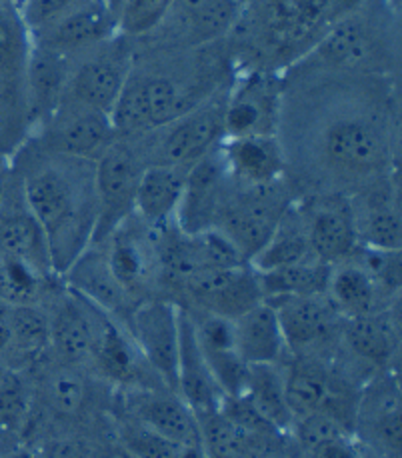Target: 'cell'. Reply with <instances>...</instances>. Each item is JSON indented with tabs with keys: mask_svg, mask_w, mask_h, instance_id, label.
<instances>
[{
	"mask_svg": "<svg viewBox=\"0 0 402 458\" xmlns=\"http://www.w3.org/2000/svg\"><path fill=\"white\" fill-rule=\"evenodd\" d=\"M387 76L316 69L282 72L277 137L324 182L366 189L390 176L398 148V92Z\"/></svg>",
	"mask_w": 402,
	"mask_h": 458,
	"instance_id": "obj_1",
	"label": "cell"
},
{
	"mask_svg": "<svg viewBox=\"0 0 402 458\" xmlns=\"http://www.w3.org/2000/svg\"><path fill=\"white\" fill-rule=\"evenodd\" d=\"M13 158L24 200L47 234L55 273L63 276L90 247L97 226L94 160L48 152L30 139Z\"/></svg>",
	"mask_w": 402,
	"mask_h": 458,
	"instance_id": "obj_2",
	"label": "cell"
},
{
	"mask_svg": "<svg viewBox=\"0 0 402 458\" xmlns=\"http://www.w3.org/2000/svg\"><path fill=\"white\" fill-rule=\"evenodd\" d=\"M361 0H246L227 37L241 69L285 72L319 45Z\"/></svg>",
	"mask_w": 402,
	"mask_h": 458,
	"instance_id": "obj_3",
	"label": "cell"
},
{
	"mask_svg": "<svg viewBox=\"0 0 402 458\" xmlns=\"http://www.w3.org/2000/svg\"><path fill=\"white\" fill-rule=\"evenodd\" d=\"M400 11L389 0H361L321 38L306 63L316 69L387 76L400 64Z\"/></svg>",
	"mask_w": 402,
	"mask_h": 458,
	"instance_id": "obj_4",
	"label": "cell"
},
{
	"mask_svg": "<svg viewBox=\"0 0 402 458\" xmlns=\"http://www.w3.org/2000/svg\"><path fill=\"white\" fill-rule=\"evenodd\" d=\"M30 37L21 14L0 0V155L13 158L30 139L32 124L27 98Z\"/></svg>",
	"mask_w": 402,
	"mask_h": 458,
	"instance_id": "obj_5",
	"label": "cell"
},
{
	"mask_svg": "<svg viewBox=\"0 0 402 458\" xmlns=\"http://www.w3.org/2000/svg\"><path fill=\"white\" fill-rule=\"evenodd\" d=\"M228 87L162 129L134 139L147 158V165L191 168L196 160L217 148L225 140V105Z\"/></svg>",
	"mask_w": 402,
	"mask_h": 458,
	"instance_id": "obj_6",
	"label": "cell"
},
{
	"mask_svg": "<svg viewBox=\"0 0 402 458\" xmlns=\"http://www.w3.org/2000/svg\"><path fill=\"white\" fill-rule=\"evenodd\" d=\"M147 168L139 142L118 137L94 160V186H97L98 216L92 244H102L118 226L134 216V200L142 171Z\"/></svg>",
	"mask_w": 402,
	"mask_h": 458,
	"instance_id": "obj_7",
	"label": "cell"
},
{
	"mask_svg": "<svg viewBox=\"0 0 402 458\" xmlns=\"http://www.w3.org/2000/svg\"><path fill=\"white\" fill-rule=\"evenodd\" d=\"M293 205L282 181L262 186L233 184L212 228L228 236L246 262L259 252L275 234L282 216Z\"/></svg>",
	"mask_w": 402,
	"mask_h": 458,
	"instance_id": "obj_8",
	"label": "cell"
},
{
	"mask_svg": "<svg viewBox=\"0 0 402 458\" xmlns=\"http://www.w3.org/2000/svg\"><path fill=\"white\" fill-rule=\"evenodd\" d=\"M136 58L134 40L116 35L105 45L74 58L63 103L113 116Z\"/></svg>",
	"mask_w": 402,
	"mask_h": 458,
	"instance_id": "obj_9",
	"label": "cell"
},
{
	"mask_svg": "<svg viewBox=\"0 0 402 458\" xmlns=\"http://www.w3.org/2000/svg\"><path fill=\"white\" fill-rule=\"evenodd\" d=\"M241 0H175L155 32L136 42L144 48L191 50L227 40L241 16ZM139 45V47H141Z\"/></svg>",
	"mask_w": 402,
	"mask_h": 458,
	"instance_id": "obj_10",
	"label": "cell"
},
{
	"mask_svg": "<svg viewBox=\"0 0 402 458\" xmlns=\"http://www.w3.org/2000/svg\"><path fill=\"white\" fill-rule=\"evenodd\" d=\"M282 72L235 71L227 92L225 139L270 137L278 132Z\"/></svg>",
	"mask_w": 402,
	"mask_h": 458,
	"instance_id": "obj_11",
	"label": "cell"
},
{
	"mask_svg": "<svg viewBox=\"0 0 402 458\" xmlns=\"http://www.w3.org/2000/svg\"><path fill=\"white\" fill-rule=\"evenodd\" d=\"M116 139L113 116L66 103L30 137L48 152L84 160H98Z\"/></svg>",
	"mask_w": 402,
	"mask_h": 458,
	"instance_id": "obj_12",
	"label": "cell"
},
{
	"mask_svg": "<svg viewBox=\"0 0 402 458\" xmlns=\"http://www.w3.org/2000/svg\"><path fill=\"white\" fill-rule=\"evenodd\" d=\"M131 336L162 385L176 394L181 309L158 299L136 304L131 312Z\"/></svg>",
	"mask_w": 402,
	"mask_h": 458,
	"instance_id": "obj_13",
	"label": "cell"
},
{
	"mask_svg": "<svg viewBox=\"0 0 402 458\" xmlns=\"http://www.w3.org/2000/svg\"><path fill=\"white\" fill-rule=\"evenodd\" d=\"M233 184L220 142L186 171L183 197L175 215L176 226L186 234L215 226Z\"/></svg>",
	"mask_w": 402,
	"mask_h": 458,
	"instance_id": "obj_14",
	"label": "cell"
},
{
	"mask_svg": "<svg viewBox=\"0 0 402 458\" xmlns=\"http://www.w3.org/2000/svg\"><path fill=\"white\" fill-rule=\"evenodd\" d=\"M196 309L235 320L262 302L259 275L251 265L202 268L178 278Z\"/></svg>",
	"mask_w": 402,
	"mask_h": 458,
	"instance_id": "obj_15",
	"label": "cell"
},
{
	"mask_svg": "<svg viewBox=\"0 0 402 458\" xmlns=\"http://www.w3.org/2000/svg\"><path fill=\"white\" fill-rule=\"evenodd\" d=\"M116 35V14L110 0H89L45 30L30 35V42L74 61Z\"/></svg>",
	"mask_w": 402,
	"mask_h": 458,
	"instance_id": "obj_16",
	"label": "cell"
},
{
	"mask_svg": "<svg viewBox=\"0 0 402 458\" xmlns=\"http://www.w3.org/2000/svg\"><path fill=\"white\" fill-rule=\"evenodd\" d=\"M0 250L29 262L40 273L58 276L55 273L53 259H50L47 234L42 231L37 216L32 215L27 200H24L21 181L14 168L3 207H0Z\"/></svg>",
	"mask_w": 402,
	"mask_h": 458,
	"instance_id": "obj_17",
	"label": "cell"
},
{
	"mask_svg": "<svg viewBox=\"0 0 402 458\" xmlns=\"http://www.w3.org/2000/svg\"><path fill=\"white\" fill-rule=\"evenodd\" d=\"M353 207L358 244L374 250H400L402 220L398 189L390 184V176L361 191Z\"/></svg>",
	"mask_w": 402,
	"mask_h": 458,
	"instance_id": "obj_18",
	"label": "cell"
},
{
	"mask_svg": "<svg viewBox=\"0 0 402 458\" xmlns=\"http://www.w3.org/2000/svg\"><path fill=\"white\" fill-rule=\"evenodd\" d=\"M306 236L316 260L324 265L353 257L358 244L353 207L342 197H327L303 212Z\"/></svg>",
	"mask_w": 402,
	"mask_h": 458,
	"instance_id": "obj_19",
	"label": "cell"
},
{
	"mask_svg": "<svg viewBox=\"0 0 402 458\" xmlns=\"http://www.w3.org/2000/svg\"><path fill=\"white\" fill-rule=\"evenodd\" d=\"M267 302L277 312L285 344L298 352H306L322 343L342 318L327 294L282 296Z\"/></svg>",
	"mask_w": 402,
	"mask_h": 458,
	"instance_id": "obj_20",
	"label": "cell"
},
{
	"mask_svg": "<svg viewBox=\"0 0 402 458\" xmlns=\"http://www.w3.org/2000/svg\"><path fill=\"white\" fill-rule=\"evenodd\" d=\"M66 286L110 317L124 315L133 296L116 281L102 244H92L63 275Z\"/></svg>",
	"mask_w": 402,
	"mask_h": 458,
	"instance_id": "obj_21",
	"label": "cell"
},
{
	"mask_svg": "<svg viewBox=\"0 0 402 458\" xmlns=\"http://www.w3.org/2000/svg\"><path fill=\"white\" fill-rule=\"evenodd\" d=\"M73 63V58H66L55 53V50L42 48L30 42L27 66V98L32 132L45 124L56 113L58 106L63 105Z\"/></svg>",
	"mask_w": 402,
	"mask_h": 458,
	"instance_id": "obj_22",
	"label": "cell"
},
{
	"mask_svg": "<svg viewBox=\"0 0 402 458\" xmlns=\"http://www.w3.org/2000/svg\"><path fill=\"white\" fill-rule=\"evenodd\" d=\"M230 178L236 186H262L282 181L287 171L285 150L277 134L222 140Z\"/></svg>",
	"mask_w": 402,
	"mask_h": 458,
	"instance_id": "obj_23",
	"label": "cell"
},
{
	"mask_svg": "<svg viewBox=\"0 0 402 458\" xmlns=\"http://www.w3.org/2000/svg\"><path fill=\"white\" fill-rule=\"evenodd\" d=\"M98 325L100 309L68 288L50 317V344L66 362H81L94 352Z\"/></svg>",
	"mask_w": 402,
	"mask_h": 458,
	"instance_id": "obj_24",
	"label": "cell"
},
{
	"mask_svg": "<svg viewBox=\"0 0 402 458\" xmlns=\"http://www.w3.org/2000/svg\"><path fill=\"white\" fill-rule=\"evenodd\" d=\"M176 394L194 414L217 411L222 398V390L212 378L207 360L199 349L194 335V322L188 312L181 310V351H178V375Z\"/></svg>",
	"mask_w": 402,
	"mask_h": 458,
	"instance_id": "obj_25",
	"label": "cell"
},
{
	"mask_svg": "<svg viewBox=\"0 0 402 458\" xmlns=\"http://www.w3.org/2000/svg\"><path fill=\"white\" fill-rule=\"evenodd\" d=\"M133 420L178 446L202 445L196 414L175 393L144 390L133 401Z\"/></svg>",
	"mask_w": 402,
	"mask_h": 458,
	"instance_id": "obj_26",
	"label": "cell"
},
{
	"mask_svg": "<svg viewBox=\"0 0 402 458\" xmlns=\"http://www.w3.org/2000/svg\"><path fill=\"white\" fill-rule=\"evenodd\" d=\"M131 218L102 242V249L107 252L108 265L113 268L116 281L134 299L142 288H147L157 268V257L152 249V239L149 236V226L144 225L147 226V236H144L133 226Z\"/></svg>",
	"mask_w": 402,
	"mask_h": 458,
	"instance_id": "obj_27",
	"label": "cell"
},
{
	"mask_svg": "<svg viewBox=\"0 0 402 458\" xmlns=\"http://www.w3.org/2000/svg\"><path fill=\"white\" fill-rule=\"evenodd\" d=\"M324 294L329 296L332 307L337 309L342 318L364 317L371 312L389 309L384 307V301H390V296L382 291L355 254L337 262V265H330L327 293Z\"/></svg>",
	"mask_w": 402,
	"mask_h": 458,
	"instance_id": "obj_28",
	"label": "cell"
},
{
	"mask_svg": "<svg viewBox=\"0 0 402 458\" xmlns=\"http://www.w3.org/2000/svg\"><path fill=\"white\" fill-rule=\"evenodd\" d=\"M94 360L107 378L126 386H147L142 378L144 369H150L142 359L139 346L133 336L116 325L113 317L100 310V325L97 344H94ZM152 370V369H150ZM155 372V370H152ZM149 388V386H147Z\"/></svg>",
	"mask_w": 402,
	"mask_h": 458,
	"instance_id": "obj_29",
	"label": "cell"
},
{
	"mask_svg": "<svg viewBox=\"0 0 402 458\" xmlns=\"http://www.w3.org/2000/svg\"><path fill=\"white\" fill-rule=\"evenodd\" d=\"M188 168L170 165H147L136 191L134 215L149 228L175 220L183 197Z\"/></svg>",
	"mask_w": 402,
	"mask_h": 458,
	"instance_id": "obj_30",
	"label": "cell"
},
{
	"mask_svg": "<svg viewBox=\"0 0 402 458\" xmlns=\"http://www.w3.org/2000/svg\"><path fill=\"white\" fill-rule=\"evenodd\" d=\"M358 420L371 430L374 443L387 454H400L402 404L397 378L374 383L358 406Z\"/></svg>",
	"mask_w": 402,
	"mask_h": 458,
	"instance_id": "obj_31",
	"label": "cell"
},
{
	"mask_svg": "<svg viewBox=\"0 0 402 458\" xmlns=\"http://www.w3.org/2000/svg\"><path fill=\"white\" fill-rule=\"evenodd\" d=\"M235 333L236 351L251 367L252 364H277L285 349L278 317L267 301L235 318Z\"/></svg>",
	"mask_w": 402,
	"mask_h": 458,
	"instance_id": "obj_32",
	"label": "cell"
},
{
	"mask_svg": "<svg viewBox=\"0 0 402 458\" xmlns=\"http://www.w3.org/2000/svg\"><path fill=\"white\" fill-rule=\"evenodd\" d=\"M338 328L348 349L369 362H390L398 349V320L390 307L364 317L340 318Z\"/></svg>",
	"mask_w": 402,
	"mask_h": 458,
	"instance_id": "obj_33",
	"label": "cell"
},
{
	"mask_svg": "<svg viewBox=\"0 0 402 458\" xmlns=\"http://www.w3.org/2000/svg\"><path fill=\"white\" fill-rule=\"evenodd\" d=\"M306 260H316L311 250L309 236H306L304 218L303 212L296 210L293 205L282 216L280 225L277 226L275 234L270 241L254 254L251 259V265L256 273H267V270H275L290 265H301Z\"/></svg>",
	"mask_w": 402,
	"mask_h": 458,
	"instance_id": "obj_34",
	"label": "cell"
},
{
	"mask_svg": "<svg viewBox=\"0 0 402 458\" xmlns=\"http://www.w3.org/2000/svg\"><path fill=\"white\" fill-rule=\"evenodd\" d=\"M285 396L293 419L327 411L332 401V385L329 372L314 360H298L290 364L285 377Z\"/></svg>",
	"mask_w": 402,
	"mask_h": 458,
	"instance_id": "obj_35",
	"label": "cell"
},
{
	"mask_svg": "<svg viewBox=\"0 0 402 458\" xmlns=\"http://www.w3.org/2000/svg\"><path fill=\"white\" fill-rule=\"evenodd\" d=\"M330 265L321 260H306L301 265H290L259 275V284L264 301L282 299V296H309L327 293Z\"/></svg>",
	"mask_w": 402,
	"mask_h": 458,
	"instance_id": "obj_36",
	"label": "cell"
},
{
	"mask_svg": "<svg viewBox=\"0 0 402 458\" xmlns=\"http://www.w3.org/2000/svg\"><path fill=\"white\" fill-rule=\"evenodd\" d=\"M244 398L277 430L293 427L295 419L287 404L285 378L275 364H252Z\"/></svg>",
	"mask_w": 402,
	"mask_h": 458,
	"instance_id": "obj_37",
	"label": "cell"
},
{
	"mask_svg": "<svg viewBox=\"0 0 402 458\" xmlns=\"http://www.w3.org/2000/svg\"><path fill=\"white\" fill-rule=\"evenodd\" d=\"M53 278L58 276L40 273L29 262L0 250V301L8 307L38 304Z\"/></svg>",
	"mask_w": 402,
	"mask_h": 458,
	"instance_id": "obj_38",
	"label": "cell"
},
{
	"mask_svg": "<svg viewBox=\"0 0 402 458\" xmlns=\"http://www.w3.org/2000/svg\"><path fill=\"white\" fill-rule=\"evenodd\" d=\"M50 344V317L38 304L11 307V343L21 360H34Z\"/></svg>",
	"mask_w": 402,
	"mask_h": 458,
	"instance_id": "obj_39",
	"label": "cell"
},
{
	"mask_svg": "<svg viewBox=\"0 0 402 458\" xmlns=\"http://www.w3.org/2000/svg\"><path fill=\"white\" fill-rule=\"evenodd\" d=\"M173 3L175 0H110L116 14L118 35L131 40L149 37L157 30Z\"/></svg>",
	"mask_w": 402,
	"mask_h": 458,
	"instance_id": "obj_40",
	"label": "cell"
},
{
	"mask_svg": "<svg viewBox=\"0 0 402 458\" xmlns=\"http://www.w3.org/2000/svg\"><path fill=\"white\" fill-rule=\"evenodd\" d=\"M47 396L56 412L73 417L87 404L89 388L81 375H76L73 370H63L48 380Z\"/></svg>",
	"mask_w": 402,
	"mask_h": 458,
	"instance_id": "obj_41",
	"label": "cell"
},
{
	"mask_svg": "<svg viewBox=\"0 0 402 458\" xmlns=\"http://www.w3.org/2000/svg\"><path fill=\"white\" fill-rule=\"evenodd\" d=\"M123 445L133 458H181V446L136 420L123 430Z\"/></svg>",
	"mask_w": 402,
	"mask_h": 458,
	"instance_id": "obj_42",
	"label": "cell"
},
{
	"mask_svg": "<svg viewBox=\"0 0 402 458\" xmlns=\"http://www.w3.org/2000/svg\"><path fill=\"white\" fill-rule=\"evenodd\" d=\"M84 3H89V0H22L19 14L30 37L61 21L63 16Z\"/></svg>",
	"mask_w": 402,
	"mask_h": 458,
	"instance_id": "obj_43",
	"label": "cell"
},
{
	"mask_svg": "<svg viewBox=\"0 0 402 458\" xmlns=\"http://www.w3.org/2000/svg\"><path fill=\"white\" fill-rule=\"evenodd\" d=\"M27 419V398L14 383H0V428L13 430Z\"/></svg>",
	"mask_w": 402,
	"mask_h": 458,
	"instance_id": "obj_44",
	"label": "cell"
},
{
	"mask_svg": "<svg viewBox=\"0 0 402 458\" xmlns=\"http://www.w3.org/2000/svg\"><path fill=\"white\" fill-rule=\"evenodd\" d=\"M311 454L314 458H363L350 435L329 440V443H322L321 446L312 448Z\"/></svg>",
	"mask_w": 402,
	"mask_h": 458,
	"instance_id": "obj_45",
	"label": "cell"
},
{
	"mask_svg": "<svg viewBox=\"0 0 402 458\" xmlns=\"http://www.w3.org/2000/svg\"><path fill=\"white\" fill-rule=\"evenodd\" d=\"M42 458H89L87 448H84L79 440L71 438H58L50 440V443L42 448Z\"/></svg>",
	"mask_w": 402,
	"mask_h": 458,
	"instance_id": "obj_46",
	"label": "cell"
},
{
	"mask_svg": "<svg viewBox=\"0 0 402 458\" xmlns=\"http://www.w3.org/2000/svg\"><path fill=\"white\" fill-rule=\"evenodd\" d=\"M11 343V307L0 301V351L8 349Z\"/></svg>",
	"mask_w": 402,
	"mask_h": 458,
	"instance_id": "obj_47",
	"label": "cell"
},
{
	"mask_svg": "<svg viewBox=\"0 0 402 458\" xmlns=\"http://www.w3.org/2000/svg\"><path fill=\"white\" fill-rule=\"evenodd\" d=\"M11 174H13V165L6 157L0 155V207H3L4 194L8 189V182H11Z\"/></svg>",
	"mask_w": 402,
	"mask_h": 458,
	"instance_id": "obj_48",
	"label": "cell"
},
{
	"mask_svg": "<svg viewBox=\"0 0 402 458\" xmlns=\"http://www.w3.org/2000/svg\"><path fill=\"white\" fill-rule=\"evenodd\" d=\"M241 3H243V4H244V3H246V0H241Z\"/></svg>",
	"mask_w": 402,
	"mask_h": 458,
	"instance_id": "obj_49",
	"label": "cell"
}]
</instances>
